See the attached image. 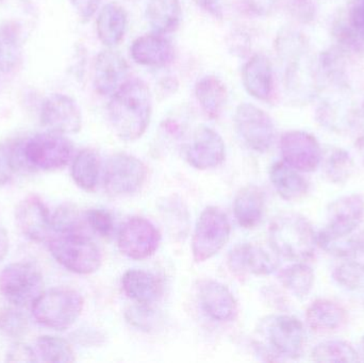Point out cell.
I'll list each match as a JSON object with an SVG mask.
<instances>
[{
    "instance_id": "52",
    "label": "cell",
    "mask_w": 364,
    "mask_h": 363,
    "mask_svg": "<svg viewBox=\"0 0 364 363\" xmlns=\"http://www.w3.org/2000/svg\"><path fill=\"white\" fill-rule=\"evenodd\" d=\"M356 146L357 151H358L359 157H360L361 162L364 166V134H361L356 141Z\"/></svg>"
},
{
    "instance_id": "34",
    "label": "cell",
    "mask_w": 364,
    "mask_h": 363,
    "mask_svg": "<svg viewBox=\"0 0 364 363\" xmlns=\"http://www.w3.org/2000/svg\"><path fill=\"white\" fill-rule=\"evenodd\" d=\"M346 59L338 48L323 51L318 58V70L321 81L325 80L333 87L348 85L346 81Z\"/></svg>"
},
{
    "instance_id": "9",
    "label": "cell",
    "mask_w": 364,
    "mask_h": 363,
    "mask_svg": "<svg viewBox=\"0 0 364 363\" xmlns=\"http://www.w3.org/2000/svg\"><path fill=\"white\" fill-rule=\"evenodd\" d=\"M231 226L226 213L218 207H207L199 215L192 239L195 262H205L220 253L228 242Z\"/></svg>"
},
{
    "instance_id": "4",
    "label": "cell",
    "mask_w": 364,
    "mask_h": 363,
    "mask_svg": "<svg viewBox=\"0 0 364 363\" xmlns=\"http://www.w3.org/2000/svg\"><path fill=\"white\" fill-rule=\"evenodd\" d=\"M269 240L277 255L292 261L311 259L316 251V234L307 217L295 212H284L269 224Z\"/></svg>"
},
{
    "instance_id": "47",
    "label": "cell",
    "mask_w": 364,
    "mask_h": 363,
    "mask_svg": "<svg viewBox=\"0 0 364 363\" xmlns=\"http://www.w3.org/2000/svg\"><path fill=\"white\" fill-rule=\"evenodd\" d=\"M280 2L282 0H244L248 12L258 17H267L273 14Z\"/></svg>"
},
{
    "instance_id": "25",
    "label": "cell",
    "mask_w": 364,
    "mask_h": 363,
    "mask_svg": "<svg viewBox=\"0 0 364 363\" xmlns=\"http://www.w3.org/2000/svg\"><path fill=\"white\" fill-rule=\"evenodd\" d=\"M127 26L125 9L117 2H109L102 6L96 21L98 38L105 46L112 48L124 40Z\"/></svg>"
},
{
    "instance_id": "30",
    "label": "cell",
    "mask_w": 364,
    "mask_h": 363,
    "mask_svg": "<svg viewBox=\"0 0 364 363\" xmlns=\"http://www.w3.org/2000/svg\"><path fill=\"white\" fill-rule=\"evenodd\" d=\"M146 18L156 33H173L178 29L182 19L179 0H149Z\"/></svg>"
},
{
    "instance_id": "27",
    "label": "cell",
    "mask_w": 364,
    "mask_h": 363,
    "mask_svg": "<svg viewBox=\"0 0 364 363\" xmlns=\"http://www.w3.org/2000/svg\"><path fill=\"white\" fill-rule=\"evenodd\" d=\"M269 179L280 197L288 202L301 200L309 192L307 179L284 161L275 162L271 166Z\"/></svg>"
},
{
    "instance_id": "49",
    "label": "cell",
    "mask_w": 364,
    "mask_h": 363,
    "mask_svg": "<svg viewBox=\"0 0 364 363\" xmlns=\"http://www.w3.org/2000/svg\"><path fill=\"white\" fill-rule=\"evenodd\" d=\"M102 0H70L75 12L82 23H87L100 9Z\"/></svg>"
},
{
    "instance_id": "41",
    "label": "cell",
    "mask_w": 364,
    "mask_h": 363,
    "mask_svg": "<svg viewBox=\"0 0 364 363\" xmlns=\"http://www.w3.org/2000/svg\"><path fill=\"white\" fill-rule=\"evenodd\" d=\"M28 319L21 311L11 307L0 308V332L10 338H21L28 332Z\"/></svg>"
},
{
    "instance_id": "20",
    "label": "cell",
    "mask_w": 364,
    "mask_h": 363,
    "mask_svg": "<svg viewBox=\"0 0 364 363\" xmlns=\"http://www.w3.org/2000/svg\"><path fill=\"white\" fill-rule=\"evenodd\" d=\"M198 298L201 308L212 320L229 322L237 315V303L230 290L212 279H205L198 285Z\"/></svg>"
},
{
    "instance_id": "12",
    "label": "cell",
    "mask_w": 364,
    "mask_h": 363,
    "mask_svg": "<svg viewBox=\"0 0 364 363\" xmlns=\"http://www.w3.org/2000/svg\"><path fill=\"white\" fill-rule=\"evenodd\" d=\"M235 126L243 142L257 153H267L274 144L276 129L273 119L255 104L243 102L237 106Z\"/></svg>"
},
{
    "instance_id": "48",
    "label": "cell",
    "mask_w": 364,
    "mask_h": 363,
    "mask_svg": "<svg viewBox=\"0 0 364 363\" xmlns=\"http://www.w3.org/2000/svg\"><path fill=\"white\" fill-rule=\"evenodd\" d=\"M6 362H38L36 351L23 343L13 345L6 353Z\"/></svg>"
},
{
    "instance_id": "6",
    "label": "cell",
    "mask_w": 364,
    "mask_h": 363,
    "mask_svg": "<svg viewBox=\"0 0 364 363\" xmlns=\"http://www.w3.org/2000/svg\"><path fill=\"white\" fill-rule=\"evenodd\" d=\"M85 300L70 288H53L43 292L32 304V313L38 323L53 330L72 327L82 313Z\"/></svg>"
},
{
    "instance_id": "22",
    "label": "cell",
    "mask_w": 364,
    "mask_h": 363,
    "mask_svg": "<svg viewBox=\"0 0 364 363\" xmlns=\"http://www.w3.org/2000/svg\"><path fill=\"white\" fill-rule=\"evenodd\" d=\"M130 53L136 63L151 67L170 65L175 58L172 42L164 34L156 32L136 38L130 47Z\"/></svg>"
},
{
    "instance_id": "15",
    "label": "cell",
    "mask_w": 364,
    "mask_h": 363,
    "mask_svg": "<svg viewBox=\"0 0 364 363\" xmlns=\"http://www.w3.org/2000/svg\"><path fill=\"white\" fill-rule=\"evenodd\" d=\"M41 123L51 132L78 134L82 127V114L72 97L64 94H53L43 102Z\"/></svg>"
},
{
    "instance_id": "17",
    "label": "cell",
    "mask_w": 364,
    "mask_h": 363,
    "mask_svg": "<svg viewBox=\"0 0 364 363\" xmlns=\"http://www.w3.org/2000/svg\"><path fill=\"white\" fill-rule=\"evenodd\" d=\"M363 217V198L357 194L342 196L329 204L324 230L333 236L352 234L359 229Z\"/></svg>"
},
{
    "instance_id": "33",
    "label": "cell",
    "mask_w": 364,
    "mask_h": 363,
    "mask_svg": "<svg viewBox=\"0 0 364 363\" xmlns=\"http://www.w3.org/2000/svg\"><path fill=\"white\" fill-rule=\"evenodd\" d=\"M279 281L295 298L304 300L311 292L316 276L308 264L297 261L280 271Z\"/></svg>"
},
{
    "instance_id": "7",
    "label": "cell",
    "mask_w": 364,
    "mask_h": 363,
    "mask_svg": "<svg viewBox=\"0 0 364 363\" xmlns=\"http://www.w3.org/2000/svg\"><path fill=\"white\" fill-rule=\"evenodd\" d=\"M316 119L321 126L337 134L363 126L364 96H355L348 85L335 87L333 93L318 107Z\"/></svg>"
},
{
    "instance_id": "31",
    "label": "cell",
    "mask_w": 364,
    "mask_h": 363,
    "mask_svg": "<svg viewBox=\"0 0 364 363\" xmlns=\"http://www.w3.org/2000/svg\"><path fill=\"white\" fill-rule=\"evenodd\" d=\"M102 161L93 149L79 151L73 160L72 178L83 191L94 192L100 183Z\"/></svg>"
},
{
    "instance_id": "43",
    "label": "cell",
    "mask_w": 364,
    "mask_h": 363,
    "mask_svg": "<svg viewBox=\"0 0 364 363\" xmlns=\"http://www.w3.org/2000/svg\"><path fill=\"white\" fill-rule=\"evenodd\" d=\"M90 227L104 238H109L114 229V222L108 211L91 209L85 215Z\"/></svg>"
},
{
    "instance_id": "45",
    "label": "cell",
    "mask_w": 364,
    "mask_h": 363,
    "mask_svg": "<svg viewBox=\"0 0 364 363\" xmlns=\"http://www.w3.org/2000/svg\"><path fill=\"white\" fill-rule=\"evenodd\" d=\"M138 305L139 306L132 307L128 311V321L136 327L145 330H151L156 321L155 313L149 308V305Z\"/></svg>"
},
{
    "instance_id": "1",
    "label": "cell",
    "mask_w": 364,
    "mask_h": 363,
    "mask_svg": "<svg viewBox=\"0 0 364 363\" xmlns=\"http://www.w3.org/2000/svg\"><path fill=\"white\" fill-rule=\"evenodd\" d=\"M275 49L284 66L288 96L299 104L314 100L320 92L321 79L306 36L293 28H282L276 36Z\"/></svg>"
},
{
    "instance_id": "35",
    "label": "cell",
    "mask_w": 364,
    "mask_h": 363,
    "mask_svg": "<svg viewBox=\"0 0 364 363\" xmlns=\"http://www.w3.org/2000/svg\"><path fill=\"white\" fill-rule=\"evenodd\" d=\"M324 175L329 183L344 185L350 180L355 172V162L348 151L335 148L324 161Z\"/></svg>"
},
{
    "instance_id": "29",
    "label": "cell",
    "mask_w": 364,
    "mask_h": 363,
    "mask_svg": "<svg viewBox=\"0 0 364 363\" xmlns=\"http://www.w3.org/2000/svg\"><path fill=\"white\" fill-rule=\"evenodd\" d=\"M195 96L205 114L209 119H216L228 102V89L222 79L208 75L197 81Z\"/></svg>"
},
{
    "instance_id": "39",
    "label": "cell",
    "mask_w": 364,
    "mask_h": 363,
    "mask_svg": "<svg viewBox=\"0 0 364 363\" xmlns=\"http://www.w3.org/2000/svg\"><path fill=\"white\" fill-rule=\"evenodd\" d=\"M333 278L338 286L359 296L364 302V264L357 261H346L336 266Z\"/></svg>"
},
{
    "instance_id": "2",
    "label": "cell",
    "mask_w": 364,
    "mask_h": 363,
    "mask_svg": "<svg viewBox=\"0 0 364 363\" xmlns=\"http://www.w3.org/2000/svg\"><path fill=\"white\" fill-rule=\"evenodd\" d=\"M153 95L149 85L138 78L128 79L108 104L111 127L121 140L134 142L142 138L151 123Z\"/></svg>"
},
{
    "instance_id": "19",
    "label": "cell",
    "mask_w": 364,
    "mask_h": 363,
    "mask_svg": "<svg viewBox=\"0 0 364 363\" xmlns=\"http://www.w3.org/2000/svg\"><path fill=\"white\" fill-rule=\"evenodd\" d=\"M51 215L38 196H28L15 209V222L21 232L34 242L49 240Z\"/></svg>"
},
{
    "instance_id": "36",
    "label": "cell",
    "mask_w": 364,
    "mask_h": 363,
    "mask_svg": "<svg viewBox=\"0 0 364 363\" xmlns=\"http://www.w3.org/2000/svg\"><path fill=\"white\" fill-rule=\"evenodd\" d=\"M38 359L43 362H74L75 352L70 343L60 337L43 336L36 340Z\"/></svg>"
},
{
    "instance_id": "50",
    "label": "cell",
    "mask_w": 364,
    "mask_h": 363,
    "mask_svg": "<svg viewBox=\"0 0 364 363\" xmlns=\"http://www.w3.org/2000/svg\"><path fill=\"white\" fill-rule=\"evenodd\" d=\"M198 8L211 15L214 18L220 19L224 16V0H193Z\"/></svg>"
},
{
    "instance_id": "13",
    "label": "cell",
    "mask_w": 364,
    "mask_h": 363,
    "mask_svg": "<svg viewBox=\"0 0 364 363\" xmlns=\"http://www.w3.org/2000/svg\"><path fill=\"white\" fill-rule=\"evenodd\" d=\"M161 234L155 225L142 217L126 220L117 236V246L126 257L146 259L159 249Z\"/></svg>"
},
{
    "instance_id": "51",
    "label": "cell",
    "mask_w": 364,
    "mask_h": 363,
    "mask_svg": "<svg viewBox=\"0 0 364 363\" xmlns=\"http://www.w3.org/2000/svg\"><path fill=\"white\" fill-rule=\"evenodd\" d=\"M9 251V237L4 228L0 226V262L4 261V258L8 255Z\"/></svg>"
},
{
    "instance_id": "18",
    "label": "cell",
    "mask_w": 364,
    "mask_h": 363,
    "mask_svg": "<svg viewBox=\"0 0 364 363\" xmlns=\"http://www.w3.org/2000/svg\"><path fill=\"white\" fill-rule=\"evenodd\" d=\"M128 70L127 62L117 51L107 49L98 53L93 68L96 92L102 96H112L128 80Z\"/></svg>"
},
{
    "instance_id": "16",
    "label": "cell",
    "mask_w": 364,
    "mask_h": 363,
    "mask_svg": "<svg viewBox=\"0 0 364 363\" xmlns=\"http://www.w3.org/2000/svg\"><path fill=\"white\" fill-rule=\"evenodd\" d=\"M226 157V147L218 132L200 125L195 130L192 141L186 149V160L196 170L218 168Z\"/></svg>"
},
{
    "instance_id": "21",
    "label": "cell",
    "mask_w": 364,
    "mask_h": 363,
    "mask_svg": "<svg viewBox=\"0 0 364 363\" xmlns=\"http://www.w3.org/2000/svg\"><path fill=\"white\" fill-rule=\"evenodd\" d=\"M229 266L235 274L267 276L278 269V261L262 247L255 244L235 246L229 255Z\"/></svg>"
},
{
    "instance_id": "24",
    "label": "cell",
    "mask_w": 364,
    "mask_h": 363,
    "mask_svg": "<svg viewBox=\"0 0 364 363\" xmlns=\"http://www.w3.org/2000/svg\"><path fill=\"white\" fill-rule=\"evenodd\" d=\"M305 318L312 332L325 334L340 330L348 321V313L335 300L318 298L308 307Z\"/></svg>"
},
{
    "instance_id": "37",
    "label": "cell",
    "mask_w": 364,
    "mask_h": 363,
    "mask_svg": "<svg viewBox=\"0 0 364 363\" xmlns=\"http://www.w3.org/2000/svg\"><path fill=\"white\" fill-rule=\"evenodd\" d=\"M21 57V36L16 25L0 27V72H8L16 66Z\"/></svg>"
},
{
    "instance_id": "26",
    "label": "cell",
    "mask_w": 364,
    "mask_h": 363,
    "mask_svg": "<svg viewBox=\"0 0 364 363\" xmlns=\"http://www.w3.org/2000/svg\"><path fill=\"white\" fill-rule=\"evenodd\" d=\"M124 293L136 304L149 305L162 296V283L157 276L142 270H129L122 278Z\"/></svg>"
},
{
    "instance_id": "44",
    "label": "cell",
    "mask_w": 364,
    "mask_h": 363,
    "mask_svg": "<svg viewBox=\"0 0 364 363\" xmlns=\"http://www.w3.org/2000/svg\"><path fill=\"white\" fill-rule=\"evenodd\" d=\"M289 11L299 23H310L316 19L318 8L316 0H290Z\"/></svg>"
},
{
    "instance_id": "53",
    "label": "cell",
    "mask_w": 364,
    "mask_h": 363,
    "mask_svg": "<svg viewBox=\"0 0 364 363\" xmlns=\"http://www.w3.org/2000/svg\"><path fill=\"white\" fill-rule=\"evenodd\" d=\"M361 352H363V356L364 358V337L363 338V340H361Z\"/></svg>"
},
{
    "instance_id": "32",
    "label": "cell",
    "mask_w": 364,
    "mask_h": 363,
    "mask_svg": "<svg viewBox=\"0 0 364 363\" xmlns=\"http://www.w3.org/2000/svg\"><path fill=\"white\" fill-rule=\"evenodd\" d=\"M316 244L323 251L340 258H354L364 253V232L357 229L344 236H333L324 229L316 234Z\"/></svg>"
},
{
    "instance_id": "11",
    "label": "cell",
    "mask_w": 364,
    "mask_h": 363,
    "mask_svg": "<svg viewBox=\"0 0 364 363\" xmlns=\"http://www.w3.org/2000/svg\"><path fill=\"white\" fill-rule=\"evenodd\" d=\"M147 176V166L139 158L115 153L109 158L105 168V189L113 196L132 195L142 189Z\"/></svg>"
},
{
    "instance_id": "23",
    "label": "cell",
    "mask_w": 364,
    "mask_h": 363,
    "mask_svg": "<svg viewBox=\"0 0 364 363\" xmlns=\"http://www.w3.org/2000/svg\"><path fill=\"white\" fill-rule=\"evenodd\" d=\"M244 89L260 102H269L274 92L273 66L267 55H252L242 70Z\"/></svg>"
},
{
    "instance_id": "14",
    "label": "cell",
    "mask_w": 364,
    "mask_h": 363,
    "mask_svg": "<svg viewBox=\"0 0 364 363\" xmlns=\"http://www.w3.org/2000/svg\"><path fill=\"white\" fill-rule=\"evenodd\" d=\"M282 161L301 173H314L322 163L323 153L316 136L301 130L284 132L280 138Z\"/></svg>"
},
{
    "instance_id": "46",
    "label": "cell",
    "mask_w": 364,
    "mask_h": 363,
    "mask_svg": "<svg viewBox=\"0 0 364 363\" xmlns=\"http://www.w3.org/2000/svg\"><path fill=\"white\" fill-rule=\"evenodd\" d=\"M16 170L11 146L0 144V185L10 183L13 173Z\"/></svg>"
},
{
    "instance_id": "10",
    "label": "cell",
    "mask_w": 364,
    "mask_h": 363,
    "mask_svg": "<svg viewBox=\"0 0 364 363\" xmlns=\"http://www.w3.org/2000/svg\"><path fill=\"white\" fill-rule=\"evenodd\" d=\"M43 276L29 262L9 264L0 273V292L17 307L33 304L42 294Z\"/></svg>"
},
{
    "instance_id": "40",
    "label": "cell",
    "mask_w": 364,
    "mask_h": 363,
    "mask_svg": "<svg viewBox=\"0 0 364 363\" xmlns=\"http://www.w3.org/2000/svg\"><path fill=\"white\" fill-rule=\"evenodd\" d=\"M51 229L58 234H74L83 229V221L76 207L70 204L61 205L51 215Z\"/></svg>"
},
{
    "instance_id": "3",
    "label": "cell",
    "mask_w": 364,
    "mask_h": 363,
    "mask_svg": "<svg viewBox=\"0 0 364 363\" xmlns=\"http://www.w3.org/2000/svg\"><path fill=\"white\" fill-rule=\"evenodd\" d=\"M305 343L303 323L288 315L263 318L255 336L257 352L269 362L297 359L303 353Z\"/></svg>"
},
{
    "instance_id": "8",
    "label": "cell",
    "mask_w": 364,
    "mask_h": 363,
    "mask_svg": "<svg viewBox=\"0 0 364 363\" xmlns=\"http://www.w3.org/2000/svg\"><path fill=\"white\" fill-rule=\"evenodd\" d=\"M48 249L58 264L76 274H93L102 266V251L82 232L49 239Z\"/></svg>"
},
{
    "instance_id": "5",
    "label": "cell",
    "mask_w": 364,
    "mask_h": 363,
    "mask_svg": "<svg viewBox=\"0 0 364 363\" xmlns=\"http://www.w3.org/2000/svg\"><path fill=\"white\" fill-rule=\"evenodd\" d=\"M11 147L16 170L23 166L46 172L61 170L74 153L73 143L64 134L51 131L36 134Z\"/></svg>"
},
{
    "instance_id": "38",
    "label": "cell",
    "mask_w": 364,
    "mask_h": 363,
    "mask_svg": "<svg viewBox=\"0 0 364 363\" xmlns=\"http://www.w3.org/2000/svg\"><path fill=\"white\" fill-rule=\"evenodd\" d=\"M311 358L316 362H357L359 354L346 341L328 340L312 350Z\"/></svg>"
},
{
    "instance_id": "42",
    "label": "cell",
    "mask_w": 364,
    "mask_h": 363,
    "mask_svg": "<svg viewBox=\"0 0 364 363\" xmlns=\"http://www.w3.org/2000/svg\"><path fill=\"white\" fill-rule=\"evenodd\" d=\"M343 18L361 50L364 47V0H352Z\"/></svg>"
},
{
    "instance_id": "28",
    "label": "cell",
    "mask_w": 364,
    "mask_h": 363,
    "mask_svg": "<svg viewBox=\"0 0 364 363\" xmlns=\"http://www.w3.org/2000/svg\"><path fill=\"white\" fill-rule=\"evenodd\" d=\"M264 193L255 185H246L237 192L233 202V211L237 223L246 229L260 224L264 212Z\"/></svg>"
}]
</instances>
